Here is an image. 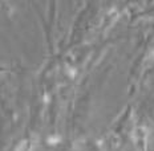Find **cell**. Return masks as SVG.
I'll return each mask as SVG.
<instances>
[]
</instances>
